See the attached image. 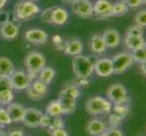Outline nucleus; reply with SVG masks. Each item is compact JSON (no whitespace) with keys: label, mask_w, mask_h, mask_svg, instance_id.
I'll return each instance as SVG.
<instances>
[{"label":"nucleus","mask_w":146,"mask_h":136,"mask_svg":"<svg viewBox=\"0 0 146 136\" xmlns=\"http://www.w3.org/2000/svg\"><path fill=\"white\" fill-rule=\"evenodd\" d=\"M40 13V7L36 2L20 0L18 1L13 10L14 20L17 22H25L36 17Z\"/></svg>","instance_id":"nucleus-1"},{"label":"nucleus","mask_w":146,"mask_h":136,"mask_svg":"<svg viewBox=\"0 0 146 136\" xmlns=\"http://www.w3.org/2000/svg\"><path fill=\"white\" fill-rule=\"evenodd\" d=\"M24 65L29 79L35 80L37 77L38 73L46 65V59L44 55L37 51L29 52L24 60Z\"/></svg>","instance_id":"nucleus-2"},{"label":"nucleus","mask_w":146,"mask_h":136,"mask_svg":"<svg viewBox=\"0 0 146 136\" xmlns=\"http://www.w3.org/2000/svg\"><path fill=\"white\" fill-rule=\"evenodd\" d=\"M72 68L76 79H89L94 73V62L88 56L79 54L74 56Z\"/></svg>","instance_id":"nucleus-3"},{"label":"nucleus","mask_w":146,"mask_h":136,"mask_svg":"<svg viewBox=\"0 0 146 136\" xmlns=\"http://www.w3.org/2000/svg\"><path fill=\"white\" fill-rule=\"evenodd\" d=\"M112 108L113 103L107 98L98 96V95H94V96L88 98L86 103H85L86 112L94 116L109 113L112 111Z\"/></svg>","instance_id":"nucleus-4"},{"label":"nucleus","mask_w":146,"mask_h":136,"mask_svg":"<svg viewBox=\"0 0 146 136\" xmlns=\"http://www.w3.org/2000/svg\"><path fill=\"white\" fill-rule=\"evenodd\" d=\"M107 99L113 104L129 103L130 98L128 96L127 89L123 84H113L106 91Z\"/></svg>","instance_id":"nucleus-5"},{"label":"nucleus","mask_w":146,"mask_h":136,"mask_svg":"<svg viewBox=\"0 0 146 136\" xmlns=\"http://www.w3.org/2000/svg\"><path fill=\"white\" fill-rule=\"evenodd\" d=\"M111 60L113 65V74H121L128 71L134 63L132 54L127 51L115 54L112 56Z\"/></svg>","instance_id":"nucleus-6"},{"label":"nucleus","mask_w":146,"mask_h":136,"mask_svg":"<svg viewBox=\"0 0 146 136\" xmlns=\"http://www.w3.org/2000/svg\"><path fill=\"white\" fill-rule=\"evenodd\" d=\"M27 96L32 101H41L48 94V85L40 82L38 79H35L29 84L26 89Z\"/></svg>","instance_id":"nucleus-7"},{"label":"nucleus","mask_w":146,"mask_h":136,"mask_svg":"<svg viewBox=\"0 0 146 136\" xmlns=\"http://www.w3.org/2000/svg\"><path fill=\"white\" fill-rule=\"evenodd\" d=\"M71 7L73 14L80 18L88 19L94 15L93 3L90 0H76Z\"/></svg>","instance_id":"nucleus-8"},{"label":"nucleus","mask_w":146,"mask_h":136,"mask_svg":"<svg viewBox=\"0 0 146 136\" xmlns=\"http://www.w3.org/2000/svg\"><path fill=\"white\" fill-rule=\"evenodd\" d=\"M16 21V20H15ZM17 21L14 22L11 20H6L0 24V36L4 40L12 41L19 34V25Z\"/></svg>","instance_id":"nucleus-9"},{"label":"nucleus","mask_w":146,"mask_h":136,"mask_svg":"<svg viewBox=\"0 0 146 136\" xmlns=\"http://www.w3.org/2000/svg\"><path fill=\"white\" fill-rule=\"evenodd\" d=\"M13 90L23 91L26 90L31 80L29 79L28 75L24 70H15V72L9 77Z\"/></svg>","instance_id":"nucleus-10"},{"label":"nucleus","mask_w":146,"mask_h":136,"mask_svg":"<svg viewBox=\"0 0 146 136\" xmlns=\"http://www.w3.org/2000/svg\"><path fill=\"white\" fill-rule=\"evenodd\" d=\"M94 71L100 77H108L113 74V65L111 58H100L94 63Z\"/></svg>","instance_id":"nucleus-11"},{"label":"nucleus","mask_w":146,"mask_h":136,"mask_svg":"<svg viewBox=\"0 0 146 136\" xmlns=\"http://www.w3.org/2000/svg\"><path fill=\"white\" fill-rule=\"evenodd\" d=\"M113 3L109 0H96L93 4L94 15L100 19H106L111 17Z\"/></svg>","instance_id":"nucleus-12"},{"label":"nucleus","mask_w":146,"mask_h":136,"mask_svg":"<svg viewBox=\"0 0 146 136\" xmlns=\"http://www.w3.org/2000/svg\"><path fill=\"white\" fill-rule=\"evenodd\" d=\"M48 34L40 28L29 29L25 33V39L34 44H44L48 41Z\"/></svg>","instance_id":"nucleus-13"},{"label":"nucleus","mask_w":146,"mask_h":136,"mask_svg":"<svg viewBox=\"0 0 146 136\" xmlns=\"http://www.w3.org/2000/svg\"><path fill=\"white\" fill-rule=\"evenodd\" d=\"M42 112L40 110L30 107L26 109V113H25L24 118L22 120V123L25 126L28 128H36L38 127L39 120L42 115Z\"/></svg>","instance_id":"nucleus-14"},{"label":"nucleus","mask_w":146,"mask_h":136,"mask_svg":"<svg viewBox=\"0 0 146 136\" xmlns=\"http://www.w3.org/2000/svg\"><path fill=\"white\" fill-rule=\"evenodd\" d=\"M102 37L107 48H116L119 46L121 41H122V37H121L119 31L114 28H107L106 30H104L102 34Z\"/></svg>","instance_id":"nucleus-15"},{"label":"nucleus","mask_w":146,"mask_h":136,"mask_svg":"<svg viewBox=\"0 0 146 136\" xmlns=\"http://www.w3.org/2000/svg\"><path fill=\"white\" fill-rule=\"evenodd\" d=\"M84 51V44L79 38H71L64 42V53L69 56H76L82 54Z\"/></svg>","instance_id":"nucleus-16"},{"label":"nucleus","mask_w":146,"mask_h":136,"mask_svg":"<svg viewBox=\"0 0 146 136\" xmlns=\"http://www.w3.org/2000/svg\"><path fill=\"white\" fill-rule=\"evenodd\" d=\"M69 19V14L66 9L61 7H52L51 11V25L64 26Z\"/></svg>","instance_id":"nucleus-17"},{"label":"nucleus","mask_w":146,"mask_h":136,"mask_svg":"<svg viewBox=\"0 0 146 136\" xmlns=\"http://www.w3.org/2000/svg\"><path fill=\"white\" fill-rule=\"evenodd\" d=\"M26 107L24 106L21 103H11L8 105H7V112L8 115L11 118L12 123H18L22 122V120L24 118L25 113H26Z\"/></svg>","instance_id":"nucleus-18"},{"label":"nucleus","mask_w":146,"mask_h":136,"mask_svg":"<svg viewBox=\"0 0 146 136\" xmlns=\"http://www.w3.org/2000/svg\"><path fill=\"white\" fill-rule=\"evenodd\" d=\"M89 48L91 52L95 54H102L107 50L106 45H105L102 34H94L89 39Z\"/></svg>","instance_id":"nucleus-19"},{"label":"nucleus","mask_w":146,"mask_h":136,"mask_svg":"<svg viewBox=\"0 0 146 136\" xmlns=\"http://www.w3.org/2000/svg\"><path fill=\"white\" fill-rule=\"evenodd\" d=\"M57 100L60 105H61L63 114H71L74 113L75 109H76V100L65 96V95L61 94H59Z\"/></svg>","instance_id":"nucleus-20"},{"label":"nucleus","mask_w":146,"mask_h":136,"mask_svg":"<svg viewBox=\"0 0 146 136\" xmlns=\"http://www.w3.org/2000/svg\"><path fill=\"white\" fill-rule=\"evenodd\" d=\"M124 45L129 51H133L146 46V42L143 36H127L124 37Z\"/></svg>","instance_id":"nucleus-21"},{"label":"nucleus","mask_w":146,"mask_h":136,"mask_svg":"<svg viewBox=\"0 0 146 136\" xmlns=\"http://www.w3.org/2000/svg\"><path fill=\"white\" fill-rule=\"evenodd\" d=\"M87 133L92 136H97L106 131V126L103 121L98 119L91 120L86 125Z\"/></svg>","instance_id":"nucleus-22"},{"label":"nucleus","mask_w":146,"mask_h":136,"mask_svg":"<svg viewBox=\"0 0 146 136\" xmlns=\"http://www.w3.org/2000/svg\"><path fill=\"white\" fill-rule=\"evenodd\" d=\"M14 63L8 57L0 56V77L9 78L15 72Z\"/></svg>","instance_id":"nucleus-23"},{"label":"nucleus","mask_w":146,"mask_h":136,"mask_svg":"<svg viewBox=\"0 0 146 136\" xmlns=\"http://www.w3.org/2000/svg\"><path fill=\"white\" fill-rule=\"evenodd\" d=\"M55 76V70L51 66H44L37 74V79L43 84L48 85Z\"/></svg>","instance_id":"nucleus-24"},{"label":"nucleus","mask_w":146,"mask_h":136,"mask_svg":"<svg viewBox=\"0 0 146 136\" xmlns=\"http://www.w3.org/2000/svg\"><path fill=\"white\" fill-rule=\"evenodd\" d=\"M129 11V7L123 0H119L115 3H113L111 17H120L125 16Z\"/></svg>","instance_id":"nucleus-25"},{"label":"nucleus","mask_w":146,"mask_h":136,"mask_svg":"<svg viewBox=\"0 0 146 136\" xmlns=\"http://www.w3.org/2000/svg\"><path fill=\"white\" fill-rule=\"evenodd\" d=\"M60 94L65 95V96H68L70 98H73L74 100H77L80 97V95H81V92H80L79 87L74 84L73 83L64 84Z\"/></svg>","instance_id":"nucleus-26"},{"label":"nucleus","mask_w":146,"mask_h":136,"mask_svg":"<svg viewBox=\"0 0 146 136\" xmlns=\"http://www.w3.org/2000/svg\"><path fill=\"white\" fill-rule=\"evenodd\" d=\"M46 113H47L49 116L52 118L54 117H60L63 114V111L61 108L58 100H53L51 101L46 107Z\"/></svg>","instance_id":"nucleus-27"},{"label":"nucleus","mask_w":146,"mask_h":136,"mask_svg":"<svg viewBox=\"0 0 146 136\" xmlns=\"http://www.w3.org/2000/svg\"><path fill=\"white\" fill-rule=\"evenodd\" d=\"M133 62L139 64H145L146 62V47H143L130 52Z\"/></svg>","instance_id":"nucleus-28"},{"label":"nucleus","mask_w":146,"mask_h":136,"mask_svg":"<svg viewBox=\"0 0 146 136\" xmlns=\"http://www.w3.org/2000/svg\"><path fill=\"white\" fill-rule=\"evenodd\" d=\"M144 27H140L138 25H132L127 27L125 31V36H143Z\"/></svg>","instance_id":"nucleus-29"},{"label":"nucleus","mask_w":146,"mask_h":136,"mask_svg":"<svg viewBox=\"0 0 146 136\" xmlns=\"http://www.w3.org/2000/svg\"><path fill=\"white\" fill-rule=\"evenodd\" d=\"M14 98L15 95L13 93V90H7L0 93V104L2 106H7V105L13 102Z\"/></svg>","instance_id":"nucleus-30"},{"label":"nucleus","mask_w":146,"mask_h":136,"mask_svg":"<svg viewBox=\"0 0 146 136\" xmlns=\"http://www.w3.org/2000/svg\"><path fill=\"white\" fill-rule=\"evenodd\" d=\"M113 113L119 115V116L124 118L129 112V103H121V104H113Z\"/></svg>","instance_id":"nucleus-31"},{"label":"nucleus","mask_w":146,"mask_h":136,"mask_svg":"<svg viewBox=\"0 0 146 136\" xmlns=\"http://www.w3.org/2000/svg\"><path fill=\"white\" fill-rule=\"evenodd\" d=\"M134 23L135 25H138L140 27H146V10L145 8H143L134 15Z\"/></svg>","instance_id":"nucleus-32"},{"label":"nucleus","mask_w":146,"mask_h":136,"mask_svg":"<svg viewBox=\"0 0 146 136\" xmlns=\"http://www.w3.org/2000/svg\"><path fill=\"white\" fill-rule=\"evenodd\" d=\"M49 133L52 132L54 130H58V129H64L65 128V124L64 120L61 117H54L52 118L51 123L49 124V126L47 127Z\"/></svg>","instance_id":"nucleus-33"},{"label":"nucleus","mask_w":146,"mask_h":136,"mask_svg":"<svg viewBox=\"0 0 146 136\" xmlns=\"http://www.w3.org/2000/svg\"><path fill=\"white\" fill-rule=\"evenodd\" d=\"M64 42L65 41L64 40V38L60 36V34H54V36L52 37V43L58 51H64Z\"/></svg>","instance_id":"nucleus-34"},{"label":"nucleus","mask_w":146,"mask_h":136,"mask_svg":"<svg viewBox=\"0 0 146 136\" xmlns=\"http://www.w3.org/2000/svg\"><path fill=\"white\" fill-rule=\"evenodd\" d=\"M11 123V118L8 115L7 110L4 107H0V125H8Z\"/></svg>","instance_id":"nucleus-35"},{"label":"nucleus","mask_w":146,"mask_h":136,"mask_svg":"<svg viewBox=\"0 0 146 136\" xmlns=\"http://www.w3.org/2000/svg\"><path fill=\"white\" fill-rule=\"evenodd\" d=\"M7 90H13L10 79L7 77H0V93Z\"/></svg>","instance_id":"nucleus-36"},{"label":"nucleus","mask_w":146,"mask_h":136,"mask_svg":"<svg viewBox=\"0 0 146 136\" xmlns=\"http://www.w3.org/2000/svg\"><path fill=\"white\" fill-rule=\"evenodd\" d=\"M123 119V117H121V116H119V115L115 114V113L110 114L109 122L111 123V126H112V128H117L119 125L122 123Z\"/></svg>","instance_id":"nucleus-37"},{"label":"nucleus","mask_w":146,"mask_h":136,"mask_svg":"<svg viewBox=\"0 0 146 136\" xmlns=\"http://www.w3.org/2000/svg\"><path fill=\"white\" fill-rule=\"evenodd\" d=\"M51 121H52L51 116H49L47 113H42L41 117H40V120H39L38 126L43 127V128H46L49 126V124L51 123Z\"/></svg>","instance_id":"nucleus-38"},{"label":"nucleus","mask_w":146,"mask_h":136,"mask_svg":"<svg viewBox=\"0 0 146 136\" xmlns=\"http://www.w3.org/2000/svg\"><path fill=\"white\" fill-rule=\"evenodd\" d=\"M51 11H52V7L46 8L44 10L43 13L41 14V20L47 25H51Z\"/></svg>","instance_id":"nucleus-39"},{"label":"nucleus","mask_w":146,"mask_h":136,"mask_svg":"<svg viewBox=\"0 0 146 136\" xmlns=\"http://www.w3.org/2000/svg\"><path fill=\"white\" fill-rule=\"evenodd\" d=\"M129 8H137L145 4V0H123Z\"/></svg>","instance_id":"nucleus-40"},{"label":"nucleus","mask_w":146,"mask_h":136,"mask_svg":"<svg viewBox=\"0 0 146 136\" xmlns=\"http://www.w3.org/2000/svg\"><path fill=\"white\" fill-rule=\"evenodd\" d=\"M76 86H87L89 84V79H76L74 78V81L73 83Z\"/></svg>","instance_id":"nucleus-41"},{"label":"nucleus","mask_w":146,"mask_h":136,"mask_svg":"<svg viewBox=\"0 0 146 136\" xmlns=\"http://www.w3.org/2000/svg\"><path fill=\"white\" fill-rule=\"evenodd\" d=\"M108 136H123L122 131L117 128H112L109 131H106Z\"/></svg>","instance_id":"nucleus-42"},{"label":"nucleus","mask_w":146,"mask_h":136,"mask_svg":"<svg viewBox=\"0 0 146 136\" xmlns=\"http://www.w3.org/2000/svg\"><path fill=\"white\" fill-rule=\"evenodd\" d=\"M52 136H68L67 132L64 129H58V130H54L52 132H50Z\"/></svg>","instance_id":"nucleus-43"},{"label":"nucleus","mask_w":146,"mask_h":136,"mask_svg":"<svg viewBox=\"0 0 146 136\" xmlns=\"http://www.w3.org/2000/svg\"><path fill=\"white\" fill-rule=\"evenodd\" d=\"M5 136H24V133L22 131H12L7 133Z\"/></svg>","instance_id":"nucleus-44"},{"label":"nucleus","mask_w":146,"mask_h":136,"mask_svg":"<svg viewBox=\"0 0 146 136\" xmlns=\"http://www.w3.org/2000/svg\"><path fill=\"white\" fill-rule=\"evenodd\" d=\"M8 0H0V11L5 7V6L7 4Z\"/></svg>","instance_id":"nucleus-45"},{"label":"nucleus","mask_w":146,"mask_h":136,"mask_svg":"<svg viewBox=\"0 0 146 136\" xmlns=\"http://www.w3.org/2000/svg\"><path fill=\"white\" fill-rule=\"evenodd\" d=\"M76 0H62L63 3H65V4H68V5H72L73 3H74Z\"/></svg>","instance_id":"nucleus-46"},{"label":"nucleus","mask_w":146,"mask_h":136,"mask_svg":"<svg viewBox=\"0 0 146 136\" xmlns=\"http://www.w3.org/2000/svg\"><path fill=\"white\" fill-rule=\"evenodd\" d=\"M141 64V69H142V73L145 75L146 70H145V64Z\"/></svg>","instance_id":"nucleus-47"},{"label":"nucleus","mask_w":146,"mask_h":136,"mask_svg":"<svg viewBox=\"0 0 146 136\" xmlns=\"http://www.w3.org/2000/svg\"><path fill=\"white\" fill-rule=\"evenodd\" d=\"M97 136H108V135H107V133H106V131H105L104 133H101V134H99V135H97Z\"/></svg>","instance_id":"nucleus-48"},{"label":"nucleus","mask_w":146,"mask_h":136,"mask_svg":"<svg viewBox=\"0 0 146 136\" xmlns=\"http://www.w3.org/2000/svg\"><path fill=\"white\" fill-rule=\"evenodd\" d=\"M27 1H32V2H36L38 0H27Z\"/></svg>","instance_id":"nucleus-49"},{"label":"nucleus","mask_w":146,"mask_h":136,"mask_svg":"<svg viewBox=\"0 0 146 136\" xmlns=\"http://www.w3.org/2000/svg\"><path fill=\"white\" fill-rule=\"evenodd\" d=\"M0 136H2V131H1V129H0Z\"/></svg>","instance_id":"nucleus-50"}]
</instances>
